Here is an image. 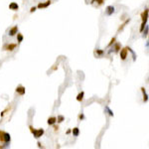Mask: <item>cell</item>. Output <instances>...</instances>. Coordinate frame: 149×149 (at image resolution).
I'll use <instances>...</instances> for the list:
<instances>
[{"mask_svg": "<svg viewBox=\"0 0 149 149\" xmlns=\"http://www.w3.org/2000/svg\"><path fill=\"white\" fill-rule=\"evenodd\" d=\"M9 9H10V10H13V11H17L19 9V5L16 2H12V3L9 4Z\"/></svg>", "mask_w": 149, "mask_h": 149, "instance_id": "obj_6", "label": "cell"}, {"mask_svg": "<svg viewBox=\"0 0 149 149\" xmlns=\"http://www.w3.org/2000/svg\"><path fill=\"white\" fill-rule=\"evenodd\" d=\"M147 19H148V9H145L143 14H142V21L147 22Z\"/></svg>", "mask_w": 149, "mask_h": 149, "instance_id": "obj_10", "label": "cell"}, {"mask_svg": "<svg viewBox=\"0 0 149 149\" xmlns=\"http://www.w3.org/2000/svg\"><path fill=\"white\" fill-rule=\"evenodd\" d=\"M79 118H80V119H84V118H85V115H84V114H80Z\"/></svg>", "mask_w": 149, "mask_h": 149, "instance_id": "obj_24", "label": "cell"}, {"mask_svg": "<svg viewBox=\"0 0 149 149\" xmlns=\"http://www.w3.org/2000/svg\"><path fill=\"white\" fill-rule=\"evenodd\" d=\"M62 121H64V116L63 115H59L58 116V122H62Z\"/></svg>", "mask_w": 149, "mask_h": 149, "instance_id": "obj_19", "label": "cell"}, {"mask_svg": "<svg viewBox=\"0 0 149 149\" xmlns=\"http://www.w3.org/2000/svg\"><path fill=\"white\" fill-rule=\"evenodd\" d=\"M141 92L143 93V102H146L147 100H148V95H147V94L145 93V89H144V88H141Z\"/></svg>", "mask_w": 149, "mask_h": 149, "instance_id": "obj_12", "label": "cell"}, {"mask_svg": "<svg viewBox=\"0 0 149 149\" xmlns=\"http://www.w3.org/2000/svg\"><path fill=\"white\" fill-rule=\"evenodd\" d=\"M56 121H57V118L55 116H51V117L48 118V124H49V125H54L56 123Z\"/></svg>", "mask_w": 149, "mask_h": 149, "instance_id": "obj_9", "label": "cell"}, {"mask_svg": "<svg viewBox=\"0 0 149 149\" xmlns=\"http://www.w3.org/2000/svg\"><path fill=\"white\" fill-rule=\"evenodd\" d=\"M105 110H107V112H108V114L110 115V116H113V112L111 111V110H110V108H109L108 106L105 107Z\"/></svg>", "mask_w": 149, "mask_h": 149, "instance_id": "obj_17", "label": "cell"}, {"mask_svg": "<svg viewBox=\"0 0 149 149\" xmlns=\"http://www.w3.org/2000/svg\"><path fill=\"white\" fill-rule=\"evenodd\" d=\"M114 10H115L114 6L109 5V6H107V7H106V10H105V13H106V15H111V14H113Z\"/></svg>", "mask_w": 149, "mask_h": 149, "instance_id": "obj_5", "label": "cell"}, {"mask_svg": "<svg viewBox=\"0 0 149 149\" xmlns=\"http://www.w3.org/2000/svg\"><path fill=\"white\" fill-rule=\"evenodd\" d=\"M0 140L5 142V144L7 145V144L10 142L11 140V137H10V134L7 133V132H4V131H1V133H0Z\"/></svg>", "mask_w": 149, "mask_h": 149, "instance_id": "obj_2", "label": "cell"}, {"mask_svg": "<svg viewBox=\"0 0 149 149\" xmlns=\"http://www.w3.org/2000/svg\"><path fill=\"white\" fill-rule=\"evenodd\" d=\"M95 54H98V55H102V54H103V51H102V50H97V51H95Z\"/></svg>", "mask_w": 149, "mask_h": 149, "instance_id": "obj_21", "label": "cell"}, {"mask_svg": "<svg viewBox=\"0 0 149 149\" xmlns=\"http://www.w3.org/2000/svg\"><path fill=\"white\" fill-rule=\"evenodd\" d=\"M16 46H17L16 44H9V45H6L5 48H6V50H8V51H13L16 48Z\"/></svg>", "mask_w": 149, "mask_h": 149, "instance_id": "obj_11", "label": "cell"}, {"mask_svg": "<svg viewBox=\"0 0 149 149\" xmlns=\"http://www.w3.org/2000/svg\"><path fill=\"white\" fill-rule=\"evenodd\" d=\"M72 132H73V135L74 136H79V134H80V129L78 127H75L73 130H72Z\"/></svg>", "mask_w": 149, "mask_h": 149, "instance_id": "obj_14", "label": "cell"}, {"mask_svg": "<svg viewBox=\"0 0 149 149\" xmlns=\"http://www.w3.org/2000/svg\"><path fill=\"white\" fill-rule=\"evenodd\" d=\"M119 50H120V46H119L118 44H117V45H115V52H118Z\"/></svg>", "mask_w": 149, "mask_h": 149, "instance_id": "obj_22", "label": "cell"}, {"mask_svg": "<svg viewBox=\"0 0 149 149\" xmlns=\"http://www.w3.org/2000/svg\"><path fill=\"white\" fill-rule=\"evenodd\" d=\"M17 32H18V27L17 26H14L13 28L10 29V31H9V35H10V36H14L15 34H17Z\"/></svg>", "mask_w": 149, "mask_h": 149, "instance_id": "obj_8", "label": "cell"}, {"mask_svg": "<svg viewBox=\"0 0 149 149\" xmlns=\"http://www.w3.org/2000/svg\"><path fill=\"white\" fill-rule=\"evenodd\" d=\"M29 128H30V131L33 133V135H34L35 138H40L43 134H44V132H45L43 128L35 129V128H33V126H29Z\"/></svg>", "mask_w": 149, "mask_h": 149, "instance_id": "obj_1", "label": "cell"}, {"mask_svg": "<svg viewBox=\"0 0 149 149\" xmlns=\"http://www.w3.org/2000/svg\"><path fill=\"white\" fill-rule=\"evenodd\" d=\"M94 2H97L98 5H102V4H103V0H92V1H90V4H94Z\"/></svg>", "mask_w": 149, "mask_h": 149, "instance_id": "obj_15", "label": "cell"}, {"mask_svg": "<svg viewBox=\"0 0 149 149\" xmlns=\"http://www.w3.org/2000/svg\"><path fill=\"white\" fill-rule=\"evenodd\" d=\"M0 133H1V130H0Z\"/></svg>", "mask_w": 149, "mask_h": 149, "instance_id": "obj_26", "label": "cell"}, {"mask_svg": "<svg viewBox=\"0 0 149 149\" xmlns=\"http://www.w3.org/2000/svg\"><path fill=\"white\" fill-rule=\"evenodd\" d=\"M16 93H18L19 94H21V95H24L25 93H26V89L24 88V86H22V85H19V86H17V89H16Z\"/></svg>", "mask_w": 149, "mask_h": 149, "instance_id": "obj_4", "label": "cell"}, {"mask_svg": "<svg viewBox=\"0 0 149 149\" xmlns=\"http://www.w3.org/2000/svg\"><path fill=\"white\" fill-rule=\"evenodd\" d=\"M84 95H85V93L84 92H81L78 94V97H77V100H78V102H81V100L84 99Z\"/></svg>", "mask_w": 149, "mask_h": 149, "instance_id": "obj_13", "label": "cell"}, {"mask_svg": "<svg viewBox=\"0 0 149 149\" xmlns=\"http://www.w3.org/2000/svg\"><path fill=\"white\" fill-rule=\"evenodd\" d=\"M49 5H51V0H48V1H46V3H39L38 8H47Z\"/></svg>", "mask_w": 149, "mask_h": 149, "instance_id": "obj_7", "label": "cell"}, {"mask_svg": "<svg viewBox=\"0 0 149 149\" xmlns=\"http://www.w3.org/2000/svg\"><path fill=\"white\" fill-rule=\"evenodd\" d=\"M36 10V7H32L31 9H30V12H34Z\"/></svg>", "mask_w": 149, "mask_h": 149, "instance_id": "obj_25", "label": "cell"}, {"mask_svg": "<svg viewBox=\"0 0 149 149\" xmlns=\"http://www.w3.org/2000/svg\"><path fill=\"white\" fill-rule=\"evenodd\" d=\"M146 26V22H143L142 21V24H141V27H140V32H143L144 30V27Z\"/></svg>", "mask_w": 149, "mask_h": 149, "instance_id": "obj_18", "label": "cell"}, {"mask_svg": "<svg viewBox=\"0 0 149 149\" xmlns=\"http://www.w3.org/2000/svg\"><path fill=\"white\" fill-rule=\"evenodd\" d=\"M127 52H128L127 48H123V49H121V51H120V58H121L122 61H124L127 58Z\"/></svg>", "mask_w": 149, "mask_h": 149, "instance_id": "obj_3", "label": "cell"}, {"mask_svg": "<svg viewBox=\"0 0 149 149\" xmlns=\"http://www.w3.org/2000/svg\"><path fill=\"white\" fill-rule=\"evenodd\" d=\"M148 34V26H146V29H145V31H144V35H147Z\"/></svg>", "mask_w": 149, "mask_h": 149, "instance_id": "obj_23", "label": "cell"}, {"mask_svg": "<svg viewBox=\"0 0 149 149\" xmlns=\"http://www.w3.org/2000/svg\"><path fill=\"white\" fill-rule=\"evenodd\" d=\"M115 42V37H113L112 38V39L111 40H110V42H109V44H108V47H110V46H111L112 44H113V43Z\"/></svg>", "mask_w": 149, "mask_h": 149, "instance_id": "obj_20", "label": "cell"}, {"mask_svg": "<svg viewBox=\"0 0 149 149\" xmlns=\"http://www.w3.org/2000/svg\"><path fill=\"white\" fill-rule=\"evenodd\" d=\"M17 41H18V43H21L23 41V35L20 34V33H18V35H17Z\"/></svg>", "mask_w": 149, "mask_h": 149, "instance_id": "obj_16", "label": "cell"}]
</instances>
